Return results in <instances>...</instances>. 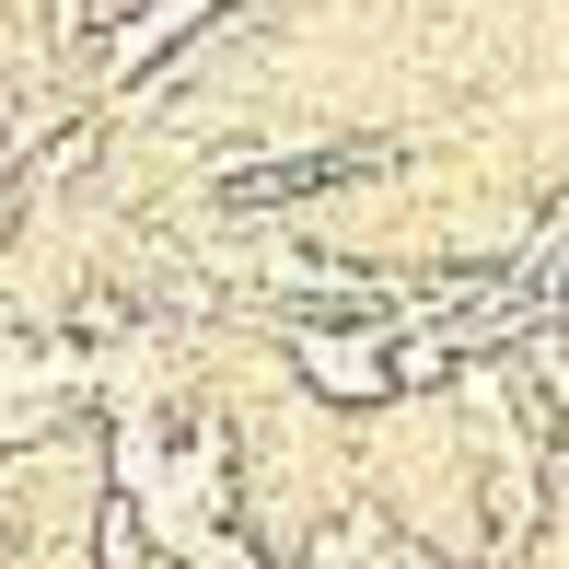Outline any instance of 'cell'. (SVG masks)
Masks as SVG:
<instances>
[{
  "instance_id": "6da1fadb",
  "label": "cell",
  "mask_w": 569,
  "mask_h": 569,
  "mask_svg": "<svg viewBox=\"0 0 569 569\" xmlns=\"http://www.w3.org/2000/svg\"><path fill=\"white\" fill-rule=\"evenodd\" d=\"M291 360H302V383L315 396H338V407H383V396H407L396 383V338H372V326H302L291 338Z\"/></svg>"
},
{
  "instance_id": "7a4b0ae2",
  "label": "cell",
  "mask_w": 569,
  "mask_h": 569,
  "mask_svg": "<svg viewBox=\"0 0 569 569\" xmlns=\"http://www.w3.org/2000/svg\"><path fill=\"white\" fill-rule=\"evenodd\" d=\"M187 23H210V0H140V12L106 36V70H151L174 36H187Z\"/></svg>"
},
{
  "instance_id": "3957f363",
  "label": "cell",
  "mask_w": 569,
  "mask_h": 569,
  "mask_svg": "<svg viewBox=\"0 0 569 569\" xmlns=\"http://www.w3.org/2000/svg\"><path fill=\"white\" fill-rule=\"evenodd\" d=\"M383 558H396V523H383L372 500H349V511L315 523V569H383Z\"/></svg>"
},
{
  "instance_id": "277c9868",
  "label": "cell",
  "mask_w": 569,
  "mask_h": 569,
  "mask_svg": "<svg viewBox=\"0 0 569 569\" xmlns=\"http://www.w3.org/2000/svg\"><path fill=\"white\" fill-rule=\"evenodd\" d=\"M547 488H558V500H569V419L547 430Z\"/></svg>"
},
{
  "instance_id": "5b68a950",
  "label": "cell",
  "mask_w": 569,
  "mask_h": 569,
  "mask_svg": "<svg viewBox=\"0 0 569 569\" xmlns=\"http://www.w3.org/2000/svg\"><path fill=\"white\" fill-rule=\"evenodd\" d=\"M12 151H23V140H12V117H0V187H12Z\"/></svg>"
}]
</instances>
